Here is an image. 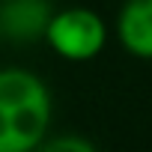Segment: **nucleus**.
Wrapping results in <instances>:
<instances>
[{
  "label": "nucleus",
  "mask_w": 152,
  "mask_h": 152,
  "mask_svg": "<svg viewBox=\"0 0 152 152\" xmlns=\"http://www.w3.org/2000/svg\"><path fill=\"white\" fill-rule=\"evenodd\" d=\"M107 24L90 6H63L54 9L42 42L66 63H93L107 45Z\"/></svg>",
  "instance_id": "2"
},
{
  "label": "nucleus",
  "mask_w": 152,
  "mask_h": 152,
  "mask_svg": "<svg viewBox=\"0 0 152 152\" xmlns=\"http://www.w3.org/2000/svg\"><path fill=\"white\" fill-rule=\"evenodd\" d=\"M51 12V0H0V39L9 45L42 42Z\"/></svg>",
  "instance_id": "3"
},
{
  "label": "nucleus",
  "mask_w": 152,
  "mask_h": 152,
  "mask_svg": "<svg viewBox=\"0 0 152 152\" xmlns=\"http://www.w3.org/2000/svg\"><path fill=\"white\" fill-rule=\"evenodd\" d=\"M54 99L36 72L0 69V152H33L51 134Z\"/></svg>",
  "instance_id": "1"
},
{
  "label": "nucleus",
  "mask_w": 152,
  "mask_h": 152,
  "mask_svg": "<svg viewBox=\"0 0 152 152\" xmlns=\"http://www.w3.org/2000/svg\"><path fill=\"white\" fill-rule=\"evenodd\" d=\"M116 42L125 54L152 63V0H125L116 12Z\"/></svg>",
  "instance_id": "4"
},
{
  "label": "nucleus",
  "mask_w": 152,
  "mask_h": 152,
  "mask_svg": "<svg viewBox=\"0 0 152 152\" xmlns=\"http://www.w3.org/2000/svg\"><path fill=\"white\" fill-rule=\"evenodd\" d=\"M39 149H45V152H93L96 143L87 137H78V134H48Z\"/></svg>",
  "instance_id": "5"
}]
</instances>
